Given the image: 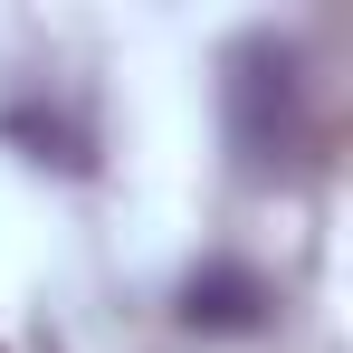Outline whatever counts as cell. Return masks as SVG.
Instances as JSON below:
<instances>
[{"mask_svg":"<svg viewBox=\"0 0 353 353\" xmlns=\"http://www.w3.org/2000/svg\"><path fill=\"white\" fill-rule=\"evenodd\" d=\"M230 115H239V153H248V163H277L296 143V67L277 58V48H239Z\"/></svg>","mask_w":353,"mask_h":353,"instance_id":"cell-1","label":"cell"},{"mask_svg":"<svg viewBox=\"0 0 353 353\" xmlns=\"http://www.w3.org/2000/svg\"><path fill=\"white\" fill-rule=\"evenodd\" d=\"M181 325H201V334H248V325H268V277L239 268V258L191 268V287H181Z\"/></svg>","mask_w":353,"mask_h":353,"instance_id":"cell-2","label":"cell"}]
</instances>
